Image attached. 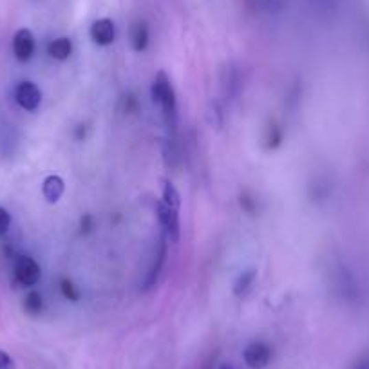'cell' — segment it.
<instances>
[{
    "label": "cell",
    "instance_id": "4fadbf2b",
    "mask_svg": "<svg viewBox=\"0 0 369 369\" xmlns=\"http://www.w3.org/2000/svg\"><path fill=\"white\" fill-rule=\"evenodd\" d=\"M24 310L30 315H38L40 311L44 310V297H42V293H38L36 290L30 291L24 299Z\"/></svg>",
    "mask_w": 369,
    "mask_h": 369
},
{
    "label": "cell",
    "instance_id": "2e32d148",
    "mask_svg": "<svg viewBox=\"0 0 369 369\" xmlns=\"http://www.w3.org/2000/svg\"><path fill=\"white\" fill-rule=\"evenodd\" d=\"M165 256H167V248H165V245H163L161 246V251H159V256H158V262L154 265V268H153V270H150V273H148L147 282H145V288H150V286H153L154 282L158 281L159 271H161L163 262H165Z\"/></svg>",
    "mask_w": 369,
    "mask_h": 369
},
{
    "label": "cell",
    "instance_id": "7a4b0ae2",
    "mask_svg": "<svg viewBox=\"0 0 369 369\" xmlns=\"http://www.w3.org/2000/svg\"><path fill=\"white\" fill-rule=\"evenodd\" d=\"M243 359H245L246 366L251 369H262L270 364L271 360V348L266 342H250L243 351Z\"/></svg>",
    "mask_w": 369,
    "mask_h": 369
},
{
    "label": "cell",
    "instance_id": "9c48e42d",
    "mask_svg": "<svg viewBox=\"0 0 369 369\" xmlns=\"http://www.w3.org/2000/svg\"><path fill=\"white\" fill-rule=\"evenodd\" d=\"M65 185L64 179L60 176H47L44 179V185H42V194L49 203L60 201V197L64 196Z\"/></svg>",
    "mask_w": 369,
    "mask_h": 369
},
{
    "label": "cell",
    "instance_id": "6da1fadb",
    "mask_svg": "<svg viewBox=\"0 0 369 369\" xmlns=\"http://www.w3.org/2000/svg\"><path fill=\"white\" fill-rule=\"evenodd\" d=\"M153 100L154 104H158L161 109L163 118L167 122L168 128H176L177 123V102H176V93L170 84V80L167 78V74L159 73L156 76L153 84Z\"/></svg>",
    "mask_w": 369,
    "mask_h": 369
},
{
    "label": "cell",
    "instance_id": "277c9868",
    "mask_svg": "<svg viewBox=\"0 0 369 369\" xmlns=\"http://www.w3.org/2000/svg\"><path fill=\"white\" fill-rule=\"evenodd\" d=\"M42 277L38 262L30 256H22L15 265V279L22 286H35Z\"/></svg>",
    "mask_w": 369,
    "mask_h": 369
},
{
    "label": "cell",
    "instance_id": "30bf717a",
    "mask_svg": "<svg viewBox=\"0 0 369 369\" xmlns=\"http://www.w3.org/2000/svg\"><path fill=\"white\" fill-rule=\"evenodd\" d=\"M288 4V0H248V5L257 13H265V15H277Z\"/></svg>",
    "mask_w": 369,
    "mask_h": 369
},
{
    "label": "cell",
    "instance_id": "8fae6325",
    "mask_svg": "<svg viewBox=\"0 0 369 369\" xmlns=\"http://www.w3.org/2000/svg\"><path fill=\"white\" fill-rule=\"evenodd\" d=\"M47 51H49L51 58L54 60H67L71 56V53H73V42H71L69 38H65V36H62V38H56L53 40L49 44V47H47Z\"/></svg>",
    "mask_w": 369,
    "mask_h": 369
},
{
    "label": "cell",
    "instance_id": "e0dca14e",
    "mask_svg": "<svg viewBox=\"0 0 369 369\" xmlns=\"http://www.w3.org/2000/svg\"><path fill=\"white\" fill-rule=\"evenodd\" d=\"M60 291H62V295L67 300H73V302L80 300V290L69 279H62V281H60Z\"/></svg>",
    "mask_w": 369,
    "mask_h": 369
},
{
    "label": "cell",
    "instance_id": "8992f818",
    "mask_svg": "<svg viewBox=\"0 0 369 369\" xmlns=\"http://www.w3.org/2000/svg\"><path fill=\"white\" fill-rule=\"evenodd\" d=\"M35 36L30 30H19L13 36V53L19 62H27L35 54Z\"/></svg>",
    "mask_w": 369,
    "mask_h": 369
},
{
    "label": "cell",
    "instance_id": "ba28073f",
    "mask_svg": "<svg viewBox=\"0 0 369 369\" xmlns=\"http://www.w3.org/2000/svg\"><path fill=\"white\" fill-rule=\"evenodd\" d=\"M148 40H150V31H148L147 22H143V20L134 22L133 27H131V44H133L134 51L142 53V51L147 49Z\"/></svg>",
    "mask_w": 369,
    "mask_h": 369
},
{
    "label": "cell",
    "instance_id": "ffe728a7",
    "mask_svg": "<svg viewBox=\"0 0 369 369\" xmlns=\"http://www.w3.org/2000/svg\"><path fill=\"white\" fill-rule=\"evenodd\" d=\"M219 369H234V368H232V366H230V364H223V366H221V368H219Z\"/></svg>",
    "mask_w": 369,
    "mask_h": 369
},
{
    "label": "cell",
    "instance_id": "3957f363",
    "mask_svg": "<svg viewBox=\"0 0 369 369\" xmlns=\"http://www.w3.org/2000/svg\"><path fill=\"white\" fill-rule=\"evenodd\" d=\"M16 104L25 111H36L42 104V91L33 82H20L15 89Z\"/></svg>",
    "mask_w": 369,
    "mask_h": 369
},
{
    "label": "cell",
    "instance_id": "9a60e30c",
    "mask_svg": "<svg viewBox=\"0 0 369 369\" xmlns=\"http://www.w3.org/2000/svg\"><path fill=\"white\" fill-rule=\"evenodd\" d=\"M163 203L167 207L174 208V210H179V205H181V199H179V194H177L176 187L172 183L165 181V187H163Z\"/></svg>",
    "mask_w": 369,
    "mask_h": 369
},
{
    "label": "cell",
    "instance_id": "52a82bcc",
    "mask_svg": "<svg viewBox=\"0 0 369 369\" xmlns=\"http://www.w3.org/2000/svg\"><path fill=\"white\" fill-rule=\"evenodd\" d=\"M91 38L94 44L111 45L116 38V25L111 19H100L91 25Z\"/></svg>",
    "mask_w": 369,
    "mask_h": 369
},
{
    "label": "cell",
    "instance_id": "5b68a950",
    "mask_svg": "<svg viewBox=\"0 0 369 369\" xmlns=\"http://www.w3.org/2000/svg\"><path fill=\"white\" fill-rule=\"evenodd\" d=\"M156 210H158V219L168 239L172 243L179 241V217H177V210L167 207L163 201H159L156 205Z\"/></svg>",
    "mask_w": 369,
    "mask_h": 369
},
{
    "label": "cell",
    "instance_id": "ac0fdd59",
    "mask_svg": "<svg viewBox=\"0 0 369 369\" xmlns=\"http://www.w3.org/2000/svg\"><path fill=\"white\" fill-rule=\"evenodd\" d=\"M11 227V216L5 208L0 207V236H4Z\"/></svg>",
    "mask_w": 369,
    "mask_h": 369
},
{
    "label": "cell",
    "instance_id": "7c38bea8",
    "mask_svg": "<svg viewBox=\"0 0 369 369\" xmlns=\"http://www.w3.org/2000/svg\"><path fill=\"white\" fill-rule=\"evenodd\" d=\"M257 279V271L256 270H246L243 271L241 276H239V279L236 281V286H234V293L239 297L246 295L248 291L251 290V286H254V282H256Z\"/></svg>",
    "mask_w": 369,
    "mask_h": 369
},
{
    "label": "cell",
    "instance_id": "d6986e66",
    "mask_svg": "<svg viewBox=\"0 0 369 369\" xmlns=\"http://www.w3.org/2000/svg\"><path fill=\"white\" fill-rule=\"evenodd\" d=\"M15 360L11 359L10 353L0 350V369H15Z\"/></svg>",
    "mask_w": 369,
    "mask_h": 369
},
{
    "label": "cell",
    "instance_id": "5bb4252c",
    "mask_svg": "<svg viewBox=\"0 0 369 369\" xmlns=\"http://www.w3.org/2000/svg\"><path fill=\"white\" fill-rule=\"evenodd\" d=\"M265 142H266V148H277L282 143V128L276 123H270L268 128H266L265 134Z\"/></svg>",
    "mask_w": 369,
    "mask_h": 369
}]
</instances>
